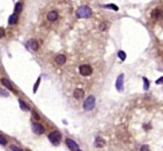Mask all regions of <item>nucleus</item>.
Returning <instances> with one entry per match:
<instances>
[{
    "label": "nucleus",
    "instance_id": "f257e3e1",
    "mask_svg": "<svg viewBox=\"0 0 163 151\" xmlns=\"http://www.w3.org/2000/svg\"><path fill=\"white\" fill-rule=\"evenodd\" d=\"M76 16L78 18H82V19H86V18H89L92 16V9L89 7L87 6H82L77 9L76 11Z\"/></svg>",
    "mask_w": 163,
    "mask_h": 151
},
{
    "label": "nucleus",
    "instance_id": "f03ea898",
    "mask_svg": "<svg viewBox=\"0 0 163 151\" xmlns=\"http://www.w3.org/2000/svg\"><path fill=\"white\" fill-rule=\"evenodd\" d=\"M95 107V97L94 96H88L86 99H85V101L83 103V108L84 110H86V111H91V110H93Z\"/></svg>",
    "mask_w": 163,
    "mask_h": 151
},
{
    "label": "nucleus",
    "instance_id": "7ed1b4c3",
    "mask_svg": "<svg viewBox=\"0 0 163 151\" xmlns=\"http://www.w3.org/2000/svg\"><path fill=\"white\" fill-rule=\"evenodd\" d=\"M48 139L54 146H58L60 143V140H62V135L58 131H53L48 135Z\"/></svg>",
    "mask_w": 163,
    "mask_h": 151
},
{
    "label": "nucleus",
    "instance_id": "20e7f679",
    "mask_svg": "<svg viewBox=\"0 0 163 151\" xmlns=\"http://www.w3.org/2000/svg\"><path fill=\"white\" fill-rule=\"evenodd\" d=\"M92 72H93V69H92L91 66L88 65H82L79 67V73L84 77H87V76H91Z\"/></svg>",
    "mask_w": 163,
    "mask_h": 151
},
{
    "label": "nucleus",
    "instance_id": "39448f33",
    "mask_svg": "<svg viewBox=\"0 0 163 151\" xmlns=\"http://www.w3.org/2000/svg\"><path fill=\"white\" fill-rule=\"evenodd\" d=\"M31 129H32V131L35 132L36 135H43V133L45 132V128H44V126L40 125L39 122H32Z\"/></svg>",
    "mask_w": 163,
    "mask_h": 151
},
{
    "label": "nucleus",
    "instance_id": "423d86ee",
    "mask_svg": "<svg viewBox=\"0 0 163 151\" xmlns=\"http://www.w3.org/2000/svg\"><path fill=\"white\" fill-rule=\"evenodd\" d=\"M115 86H116L117 91H123V90H124V75H123V73H121V75L117 77V80H116Z\"/></svg>",
    "mask_w": 163,
    "mask_h": 151
},
{
    "label": "nucleus",
    "instance_id": "0eeeda50",
    "mask_svg": "<svg viewBox=\"0 0 163 151\" xmlns=\"http://www.w3.org/2000/svg\"><path fill=\"white\" fill-rule=\"evenodd\" d=\"M66 145L67 146H68V148L69 149H72V150H74V151H77V150H78L79 148H78V145H77V143L75 142V141H74V140H72V139H66Z\"/></svg>",
    "mask_w": 163,
    "mask_h": 151
},
{
    "label": "nucleus",
    "instance_id": "6e6552de",
    "mask_svg": "<svg viewBox=\"0 0 163 151\" xmlns=\"http://www.w3.org/2000/svg\"><path fill=\"white\" fill-rule=\"evenodd\" d=\"M84 96H85V92H84L83 89H80V88L75 89V91H74V98H76L77 100H79L82 98H84Z\"/></svg>",
    "mask_w": 163,
    "mask_h": 151
},
{
    "label": "nucleus",
    "instance_id": "1a4fd4ad",
    "mask_svg": "<svg viewBox=\"0 0 163 151\" xmlns=\"http://www.w3.org/2000/svg\"><path fill=\"white\" fill-rule=\"evenodd\" d=\"M1 83L3 86L6 87L7 89H9V90H11V91H13V92H16V90L13 89V87H12V83L10 82V80H8V79H6V78H3V79H1Z\"/></svg>",
    "mask_w": 163,
    "mask_h": 151
},
{
    "label": "nucleus",
    "instance_id": "9d476101",
    "mask_svg": "<svg viewBox=\"0 0 163 151\" xmlns=\"http://www.w3.org/2000/svg\"><path fill=\"white\" fill-rule=\"evenodd\" d=\"M57 18H58V13L55 10H53V11H49L48 15H47V19L49 20V21H56Z\"/></svg>",
    "mask_w": 163,
    "mask_h": 151
},
{
    "label": "nucleus",
    "instance_id": "9b49d317",
    "mask_svg": "<svg viewBox=\"0 0 163 151\" xmlns=\"http://www.w3.org/2000/svg\"><path fill=\"white\" fill-rule=\"evenodd\" d=\"M94 145H95L96 148H103V147L105 146V140L103 138H101V137H97V138L95 139Z\"/></svg>",
    "mask_w": 163,
    "mask_h": 151
},
{
    "label": "nucleus",
    "instance_id": "f8f14e48",
    "mask_svg": "<svg viewBox=\"0 0 163 151\" xmlns=\"http://www.w3.org/2000/svg\"><path fill=\"white\" fill-rule=\"evenodd\" d=\"M162 17H163V12L160 9H154L152 11V18L153 19H161Z\"/></svg>",
    "mask_w": 163,
    "mask_h": 151
},
{
    "label": "nucleus",
    "instance_id": "ddd939ff",
    "mask_svg": "<svg viewBox=\"0 0 163 151\" xmlns=\"http://www.w3.org/2000/svg\"><path fill=\"white\" fill-rule=\"evenodd\" d=\"M28 45L30 47V49L34 50V51H37L39 48V45H38V42L36 41V40H30V41L28 42Z\"/></svg>",
    "mask_w": 163,
    "mask_h": 151
},
{
    "label": "nucleus",
    "instance_id": "4468645a",
    "mask_svg": "<svg viewBox=\"0 0 163 151\" xmlns=\"http://www.w3.org/2000/svg\"><path fill=\"white\" fill-rule=\"evenodd\" d=\"M55 61L58 63V65H64V63L66 62V57L64 55H58L55 58Z\"/></svg>",
    "mask_w": 163,
    "mask_h": 151
},
{
    "label": "nucleus",
    "instance_id": "2eb2a0df",
    "mask_svg": "<svg viewBox=\"0 0 163 151\" xmlns=\"http://www.w3.org/2000/svg\"><path fill=\"white\" fill-rule=\"evenodd\" d=\"M17 21H18V17H17L16 13L11 15V16L9 17V19H8V23H9V25H15Z\"/></svg>",
    "mask_w": 163,
    "mask_h": 151
},
{
    "label": "nucleus",
    "instance_id": "dca6fc26",
    "mask_svg": "<svg viewBox=\"0 0 163 151\" xmlns=\"http://www.w3.org/2000/svg\"><path fill=\"white\" fill-rule=\"evenodd\" d=\"M19 105H20V108H21V110H23V111H28V110H29L28 105L23 102L22 100H19Z\"/></svg>",
    "mask_w": 163,
    "mask_h": 151
},
{
    "label": "nucleus",
    "instance_id": "f3484780",
    "mask_svg": "<svg viewBox=\"0 0 163 151\" xmlns=\"http://www.w3.org/2000/svg\"><path fill=\"white\" fill-rule=\"evenodd\" d=\"M117 56H118V58H120L122 61H124V60L126 59V53H125L123 50H120V51H118V53H117Z\"/></svg>",
    "mask_w": 163,
    "mask_h": 151
},
{
    "label": "nucleus",
    "instance_id": "a211bd4d",
    "mask_svg": "<svg viewBox=\"0 0 163 151\" xmlns=\"http://www.w3.org/2000/svg\"><path fill=\"white\" fill-rule=\"evenodd\" d=\"M22 10V2H17L15 5V11L16 12H20Z\"/></svg>",
    "mask_w": 163,
    "mask_h": 151
},
{
    "label": "nucleus",
    "instance_id": "6ab92c4d",
    "mask_svg": "<svg viewBox=\"0 0 163 151\" xmlns=\"http://www.w3.org/2000/svg\"><path fill=\"white\" fill-rule=\"evenodd\" d=\"M143 82H144L143 89H144V90H148L149 88H150V81H149V79H146V78H143Z\"/></svg>",
    "mask_w": 163,
    "mask_h": 151
},
{
    "label": "nucleus",
    "instance_id": "aec40b11",
    "mask_svg": "<svg viewBox=\"0 0 163 151\" xmlns=\"http://www.w3.org/2000/svg\"><path fill=\"white\" fill-rule=\"evenodd\" d=\"M0 97H9V92L5 89L0 88Z\"/></svg>",
    "mask_w": 163,
    "mask_h": 151
},
{
    "label": "nucleus",
    "instance_id": "412c9836",
    "mask_svg": "<svg viewBox=\"0 0 163 151\" xmlns=\"http://www.w3.org/2000/svg\"><path fill=\"white\" fill-rule=\"evenodd\" d=\"M104 7H105V8H112L113 10H115V11H117V10H118V7H117L116 5H113V3H110V5H105Z\"/></svg>",
    "mask_w": 163,
    "mask_h": 151
},
{
    "label": "nucleus",
    "instance_id": "4be33fe9",
    "mask_svg": "<svg viewBox=\"0 0 163 151\" xmlns=\"http://www.w3.org/2000/svg\"><path fill=\"white\" fill-rule=\"evenodd\" d=\"M40 78H38L37 79V81H36V83H35V86H34V89H32V91H34V93H35L36 91H37V89H38V86H39V83H40Z\"/></svg>",
    "mask_w": 163,
    "mask_h": 151
},
{
    "label": "nucleus",
    "instance_id": "5701e85b",
    "mask_svg": "<svg viewBox=\"0 0 163 151\" xmlns=\"http://www.w3.org/2000/svg\"><path fill=\"white\" fill-rule=\"evenodd\" d=\"M6 143H7V139H6V137H5V136H2V135H0V145L5 146Z\"/></svg>",
    "mask_w": 163,
    "mask_h": 151
},
{
    "label": "nucleus",
    "instance_id": "b1692460",
    "mask_svg": "<svg viewBox=\"0 0 163 151\" xmlns=\"http://www.w3.org/2000/svg\"><path fill=\"white\" fill-rule=\"evenodd\" d=\"M140 151H150V148H149L146 145H144V146L141 147V150H140Z\"/></svg>",
    "mask_w": 163,
    "mask_h": 151
},
{
    "label": "nucleus",
    "instance_id": "393cba45",
    "mask_svg": "<svg viewBox=\"0 0 163 151\" xmlns=\"http://www.w3.org/2000/svg\"><path fill=\"white\" fill-rule=\"evenodd\" d=\"M10 149H11L12 151H22L20 148H18V147H16V146H11L10 147Z\"/></svg>",
    "mask_w": 163,
    "mask_h": 151
},
{
    "label": "nucleus",
    "instance_id": "a878e982",
    "mask_svg": "<svg viewBox=\"0 0 163 151\" xmlns=\"http://www.w3.org/2000/svg\"><path fill=\"white\" fill-rule=\"evenodd\" d=\"M155 83L157 85H161V83H163V77H161V78H159L157 81H155Z\"/></svg>",
    "mask_w": 163,
    "mask_h": 151
},
{
    "label": "nucleus",
    "instance_id": "bb28decb",
    "mask_svg": "<svg viewBox=\"0 0 163 151\" xmlns=\"http://www.w3.org/2000/svg\"><path fill=\"white\" fill-rule=\"evenodd\" d=\"M32 116L35 117V119H37V120H39V119H40V117L37 115V112H32Z\"/></svg>",
    "mask_w": 163,
    "mask_h": 151
},
{
    "label": "nucleus",
    "instance_id": "cd10ccee",
    "mask_svg": "<svg viewBox=\"0 0 163 151\" xmlns=\"http://www.w3.org/2000/svg\"><path fill=\"white\" fill-rule=\"evenodd\" d=\"M101 29H102V30H105V29H106V27H105V23H102V25H101Z\"/></svg>",
    "mask_w": 163,
    "mask_h": 151
},
{
    "label": "nucleus",
    "instance_id": "c85d7f7f",
    "mask_svg": "<svg viewBox=\"0 0 163 151\" xmlns=\"http://www.w3.org/2000/svg\"><path fill=\"white\" fill-rule=\"evenodd\" d=\"M77 151H82V150H79V149H78V150H77Z\"/></svg>",
    "mask_w": 163,
    "mask_h": 151
}]
</instances>
